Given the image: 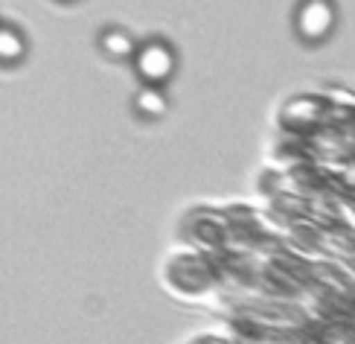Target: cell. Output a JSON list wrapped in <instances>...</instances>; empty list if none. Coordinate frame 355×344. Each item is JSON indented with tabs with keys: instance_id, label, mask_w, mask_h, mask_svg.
Masks as SVG:
<instances>
[{
	"instance_id": "5",
	"label": "cell",
	"mask_w": 355,
	"mask_h": 344,
	"mask_svg": "<svg viewBox=\"0 0 355 344\" xmlns=\"http://www.w3.org/2000/svg\"><path fill=\"white\" fill-rule=\"evenodd\" d=\"M102 50H105L108 56H114V58H131L135 56V38H131L125 29H105L102 33Z\"/></svg>"
},
{
	"instance_id": "3",
	"label": "cell",
	"mask_w": 355,
	"mask_h": 344,
	"mask_svg": "<svg viewBox=\"0 0 355 344\" xmlns=\"http://www.w3.org/2000/svg\"><path fill=\"white\" fill-rule=\"evenodd\" d=\"M135 108L146 120H157V117L166 114L169 99H166V94L160 91L157 85H146L143 91H137V97H135Z\"/></svg>"
},
{
	"instance_id": "4",
	"label": "cell",
	"mask_w": 355,
	"mask_h": 344,
	"mask_svg": "<svg viewBox=\"0 0 355 344\" xmlns=\"http://www.w3.org/2000/svg\"><path fill=\"white\" fill-rule=\"evenodd\" d=\"M26 56V41L15 26H0V62L15 65Z\"/></svg>"
},
{
	"instance_id": "1",
	"label": "cell",
	"mask_w": 355,
	"mask_h": 344,
	"mask_svg": "<svg viewBox=\"0 0 355 344\" xmlns=\"http://www.w3.org/2000/svg\"><path fill=\"white\" fill-rule=\"evenodd\" d=\"M135 67H137V76L146 85H164L172 73H175V53L169 44L164 41H149L143 44L140 50H135Z\"/></svg>"
},
{
	"instance_id": "2",
	"label": "cell",
	"mask_w": 355,
	"mask_h": 344,
	"mask_svg": "<svg viewBox=\"0 0 355 344\" xmlns=\"http://www.w3.org/2000/svg\"><path fill=\"white\" fill-rule=\"evenodd\" d=\"M335 26V6L329 0H306L297 9V33L306 41H320Z\"/></svg>"
}]
</instances>
